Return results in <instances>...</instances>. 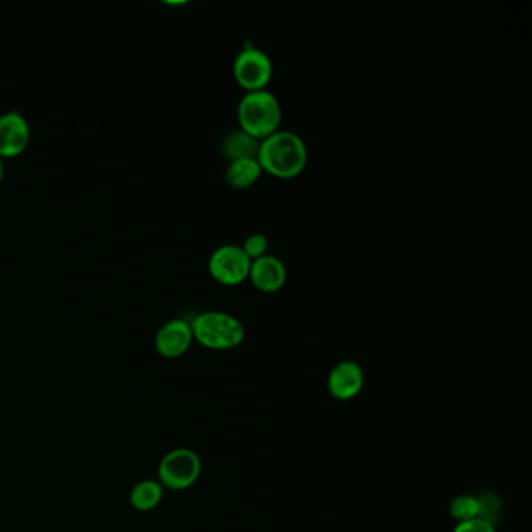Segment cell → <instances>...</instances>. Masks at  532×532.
<instances>
[{"mask_svg":"<svg viewBox=\"0 0 532 532\" xmlns=\"http://www.w3.org/2000/svg\"><path fill=\"white\" fill-rule=\"evenodd\" d=\"M256 160L263 172L280 180H292L305 171L308 147L297 133L278 130L259 142Z\"/></svg>","mask_w":532,"mask_h":532,"instance_id":"obj_1","label":"cell"},{"mask_svg":"<svg viewBox=\"0 0 532 532\" xmlns=\"http://www.w3.org/2000/svg\"><path fill=\"white\" fill-rule=\"evenodd\" d=\"M283 110L269 89L245 93L238 105L239 130L263 141L280 130Z\"/></svg>","mask_w":532,"mask_h":532,"instance_id":"obj_2","label":"cell"},{"mask_svg":"<svg viewBox=\"0 0 532 532\" xmlns=\"http://www.w3.org/2000/svg\"><path fill=\"white\" fill-rule=\"evenodd\" d=\"M194 339L211 350H230L238 347L245 337L241 320L222 311H206L191 322Z\"/></svg>","mask_w":532,"mask_h":532,"instance_id":"obj_3","label":"cell"},{"mask_svg":"<svg viewBox=\"0 0 532 532\" xmlns=\"http://www.w3.org/2000/svg\"><path fill=\"white\" fill-rule=\"evenodd\" d=\"M233 75L245 93L263 91L274 77V63L264 50L245 46L235 58Z\"/></svg>","mask_w":532,"mask_h":532,"instance_id":"obj_4","label":"cell"},{"mask_svg":"<svg viewBox=\"0 0 532 532\" xmlns=\"http://www.w3.org/2000/svg\"><path fill=\"white\" fill-rule=\"evenodd\" d=\"M202 462L189 448H177L161 459L158 467L160 484L167 489L183 490L191 487L199 479Z\"/></svg>","mask_w":532,"mask_h":532,"instance_id":"obj_5","label":"cell"},{"mask_svg":"<svg viewBox=\"0 0 532 532\" xmlns=\"http://www.w3.org/2000/svg\"><path fill=\"white\" fill-rule=\"evenodd\" d=\"M250 266L252 261L241 245H222L211 253L208 261L211 277L224 286H238L249 280Z\"/></svg>","mask_w":532,"mask_h":532,"instance_id":"obj_6","label":"cell"},{"mask_svg":"<svg viewBox=\"0 0 532 532\" xmlns=\"http://www.w3.org/2000/svg\"><path fill=\"white\" fill-rule=\"evenodd\" d=\"M30 124L19 111L0 114V158L18 157L30 142Z\"/></svg>","mask_w":532,"mask_h":532,"instance_id":"obj_7","label":"cell"},{"mask_svg":"<svg viewBox=\"0 0 532 532\" xmlns=\"http://www.w3.org/2000/svg\"><path fill=\"white\" fill-rule=\"evenodd\" d=\"M194 341L191 322L185 319H174L164 323L155 336V348L164 358H180L188 352Z\"/></svg>","mask_w":532,"mask_h":532,"instance_id":"obj_8","label":"cell"},{"mask_svg":"<svg viewBox=\"0 0 532 532\" xmlns=\"http://www.w3.org/2000/svg\"><path fill=\"white\" fill-rule=\"evenodd\" d=\"M249 280L259 292L275 294L284 288V284L288 280V270L280 258L266 255L252 261Z\"/></svg>","mask_w":532,"mask_h":532,"instance_id":"obj_9","label":"cell"},{"mask_svg":"<svg viewBox=\"0 0 532 532\" xmlns=\"http://www.w3.org/2000/svg\"><path fill=\"white\" fill-rule=\"evenodd\" d=\"M364 386V372L355 361H342L328 375V391L337 400L355 398Z\"/></svg>","mask_w":532,"mask_h":532,"instance_id":"obj_10","label":"cell"},{"mask_svg":"<svg viewBox=\"0 0 532 532\" xmlns=\"http://www.w3.org/2000/svg\"><path fill=\"white\" fill-rule=\"evenodd\" d=\"M259 141L252 136L236 130L225 136L222 142V153L228 161L256 160L258 158Z\"/></svg>","mask_w":532,"mask_h":532,"instance_id":"obj_11","label":"cell"},{"mask_svg":"<svg viewBox=\"0 0 532 532\" xmlns=\"http://www.w3.org/2000/svg\"><path fill=\"white\" fill-rule=\"evenodd\" d=\"M261 175H263V169L259 166L258 160L231 161L225 172V180L230 188L244 191L258 183Z\"/></svg>","mask_w":532,"mask_h":532,"instance_id":"obj_12","label":"cell"},{"mask_svg":"<svg viewBox=\"0 0 532 532\" xmlns=\"http://www.w3.org/2000/svg\"><path fill=\"white\" fill-rule=\"evenodd\" d=\"M163 500V486L158 481H142L133 487L130 493V503L139 512H149L157 508Z\"/></svg>","mask_w":532,"mask_h":532,"instance_id":"obj_13","label":"cell"},{"mask_svg":"<svg viewBox=\"0 0 532 532\" xmlns=\"http://www.w3.org/2000/svg\"><path fill=\"white\" fill-rule=\"evenodd\" d=\"M450 514L459 523L479 518V500L473 495H459L450 504Z\"/></svg>","mask_w":532,"mask_h":532,"instance_id":"obj_14","label":"cell"},{"mask_svg":"<svg viewBox=\"0 0 532 532\" xmlns=\"http://www.w3.org/2000/svg\"><path fill=\"white\" fill-rule=\"evenodd\" d=\"M245 255L249 256L250 261L263 258L267 255L269 249V239L263 233H253L249 238L245 239L244 244L241 245Z\"/></svg>","mask_w":532,"mask_h":532,"instance_id":"obj_15","label":"cell"},{"mask_svg":"<svg viewBox=\"0 0 532 532\" xmlns=\"http://www.w3.org/2000/svg\"><path fill=\"white\" fill-rule=\"evenodd\" d=\"M453 532H497L492 523L481 520V518H473L469 522L458 523Z\"/></svg>","mask_w":532,"mask_h":532,"instance_id":"obj_16","label":"cell"},{"mask_svg":"<svg viewBox=\"0 0 532 532\" xmlns=\"http://www.w3.org/2000/svg\"><path fill=\"white\" fill-rule=\"evenodd\" d=\"M4 175H5L4 158H0V181L4 180Z\"/></svg>","mask_w":532,"mask_h":532,"instance_id":"obj_17","label":"cell"}]
</instances>
